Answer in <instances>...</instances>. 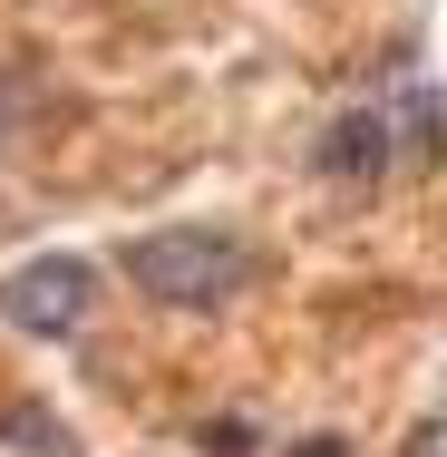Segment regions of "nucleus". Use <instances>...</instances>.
<instances>
[{"label": "nucleus", "mask_w": 447, "mask_h": 457, "mask_svg": "<svg viewBox=\"0 0 447 457\" xmlns=\"http://www.w3.org/2000/svg\"><path fill=\"white\" fill-rule=\"evenodd\" d=\"M0 457H79V438L49 399H20V409H0Z\"/></svg>", "instance_id": "4"}, {"label": "nucleus", "mask_w": 447, "mask_h": 457, "mask_svg": "<svg viewBox=\"0 0 447 457\" xmlns=\"http://www.w3.org/2000/svg\"><path fill=\"white\" fill-rule=\"evenodd\" d=\"M88 312H97V273L79 263V253H39V263H20V273L0 282V321H10V331L69 341Z\"/></svg>", "instance_id": "2"}, {"label": "nucleus", "mask_w": 447, "mask_h": 457, "mask_svg": "<svg viewBox=\"0 0 447 457\" xmlns=\"http://www.w3.org/2000/svg\"><path fill=\"white\" fill-rule=\"evenodd\" d=\"M379 156H389V117H379V107L331 117V137H321V176H341V185H379Z\"/></svg>", "instance_id": "3"}, {"label": "nucleus", "mask_w": 447, "mask_h": 457, "mask_svg": "<svg viewBox=\"0 0 447 457\" xmlns=\"http://www.w3.org/2000/svg\"><path fill=\"white\" fill-rule=\"evenodd\" d=\"M0 127H10V88H0Z\"/></svg>", "instance_id": "7"}, {"label": "nucleus", "mask_w": 447, "mask_h": 457, "mask_svg": "<svg viewBox=\"0 0 447 457\" xmlns=\"http://www.w3.org/2000/svg\"><path fill=\"white\" fill-rule=\"evenodd\" d=\"M399 457H447V399L418 419V428H409V448H399Z\"/></svg>", "instance_id": "5"}, {"label": "nucleus", "mask_w": 447, "mask_h": 457, "mask_svg": "<svg viewBox=\"0 0 447 457\" xmlns=\"http://www.w3.org/2000/svg\"><path fill=\"white\" fill-rule=\"evenodd\" d=\"M292 457H351V448H341V438H302Z\"/></svg>", "instance_id": "6"}, {"label": "nucleus", "mask_w": 447, "mask_h": 457, "mask_svg": "<svg viewBox=\"0 0 447 457\" xmlns=\"http://www.w3.org/2000/svg\"><path fill=\"white\" fill-rule=\"evenodd\" d=\"M127 282L166 312H224L244 282H253V253L244 234H214V224H166V234H137L127 244Z\"/></svg>", "instance_id": "1"}]
</instances>
